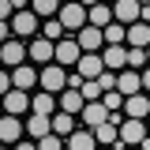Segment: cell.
<instances>
[{
    "mask_svg": "<svg viewBox=\"0 0 150 150\" xmlns=\"http://www.w3.org/2000/svg\"><path fill=\"white\" fill-rule=\"evenodd\" d=\"M116 94H124V98L143 94V71H131V68H124V71L116 75Z\"/></svg>",
    "mask_w": 150,
    "mask_h": 150,
    "instance_id": "7c38bea8",
    "label": "cell"
},
{
    "mask_svg": "<svg viewBox=\"0 0 150 150\" xmlns=\"http://www.w3.org/2000/svg\"><path fill=\"white\" fill-rule=\"evenodd\" d=\"M75 41H79V49H83V53H101V49H105V30L86 26V30H79V34H75Z\"/></svg>",
    "mask_w": 150,
    "mask_h": 150,
    "instance_id": "4fadbf2b",
    "label": "cell"
},
{
    "mask_svg": "<svg viewBox=\"0 0 150 150\" xmlns=\"http://www.w3.org/2000/svg\"><path fill=\"white\" fill-rule=\"evenodd\" d=\"M98 83H101V90H105V94H112V90H116V71H105Z\"/></svg>",
    "mask_w": 150,
    "mask_h": 150,
    "instance_id": "f1b7e54d",
    "label": "cell"
},
{
    "mask_svg": "<svg viewBox=\"0 0 150 150\" xmlns=\"http://www.w3.org/2000/svg\"><path fill=\"white\" fill-rule=\"evenodd\" d=\"M15 150H38V143H34V139H23V143H19Z\"/></svg>",
    "mask_w": 150,
    "mask_h": 150,
    "instance_id": "f546056e",
    "label": "cell"
},
{
    "mask_svg": "<svg viewBox=\"0 0 150 150\" xmlns=\"http://www.w3.org/2000/svg\"><path fill=\"white\" fill-rule=\"evenodd\" d=\"M105 45H128V26L112 23L109 30H105Z\"/></svg>",
    "mask_w": 150,
    "mask_h": 150,
    "instance_id": "83f0119b",
    "label": "cell"
},
{
    "mask_svg": "<svg viewBox=\"0 0 150 150\" xmlns=\"http://www.w3.org/2000/svg\"><path fill=\"white\" fill-rule=\"evenodd\" d=\"M146 90H150V68L143 71V94H146Z\"/></svg>",
    "mask_w": 150,
    "mask_h": 150,
    "instance_id": "4dcf8cb0",
    "label": "cell"
},
{
    "mask_svg": "<svg viewBox=\"0 0 150 150\" xmlns=\"http://www.w3.org/2000/svg\"><path fill=\"white\" fill-rule=\"evenodd\" d=\"M23 112H34V98H30L26 90L4 94V116H23Z\"/></svg>",
    "mask_w": 150,
    "mask_h": 150,
    "instance_id": "52a82bcc",
    "label": "cell"
},
{
    "mask_svg": "<svg viewBox=\"0 0 150 150\" xmlns=\"http://www.w3.org/2000/svg\"><path fill=\"white\" fill-rule=\"evenodd\" d=\"M68 150H98L94 131H90V128H79L75 135H68Z\"/></svg>",
    "mask_w": 150,
    "mask_h": 150,
    "instance_id": "7402d4cb",
    "label": "cell"
},
{
    "mask_svg": "<svg viewBox=\"0 0 150 150\" xmlns=\"http://www.w3.org/2000/svg\"><path fill=\"white\" fill-rule=\"evenodd\" d=\"M94 139H98V146H116L120 143V128L116 124H101V128H94Z\"/></svg>",
    "mask_w": 150,
    "mask_h": 150,
    "instance_id": "d4e9b609",
    "label": "cell"
},
{
    "mask_svg": "<svg viewBox=\"0 0 150 150\" xmlns=\"http://www.w3.org/2000/svg\"><path fill=\"white\" fill-rule=\"evenodd\" d=\"M68 79H71L68 68L49 64V68H41V90H45V94H64V90H68Z\"/></svg>",
    "mask_w": 150,
    "mask_h": 150,
    "instance_id": "7a4b0ae2",
    "label": "cell"
},
{
    "mask_svg": "<svg viewBox=\"0 0 150 150\" xmlns=\"http://www.w3.org/2000/svg\"><path fill=\"white\" fill-rule=\"evenodd\" d=\"M60 23H64L68 38H75L79 30H86V26H90V8L71 0V4H64V8H60Z\"/></svg>",
    "mask_w": 150,
    "mask_h": 150,
    "instance_id": "6da1fadb",
    "label": "cell"
},
{
    "mask_svg": "<svg viewBox=\"0 0 150 150\" xmlns=\"http://www.w3.org/2000/svg\"><path fill=\"white\" fill-rule=\"evenodd\" d=\"M11 83H15V90H34V86H41V68H34V64H23V68H15L11 71Z\"/></svg>",
    "mask_w": 150,
    "mask_h": 150,
    "instance_id": "30bf717a",
    "label": "cell"
},
{
    "mask_svg": "<svg viewBox=\"0 0 150 150\" xmlns=\"http://www.w3.org/2000/svg\"><path fill=\"white\" fill-rule=\"evenodd\" d=\"M128 68H131V71H146V68H150L146 49H128Z\"/></svg>",
    "mask_w": 150,
    "mask_h": 150,
    "instance_id": "4316f807",
    "label": "cell"
},
{
    "mask_svg": "<svg viewBox=\"0 0 150 150\" xmlns=\"http://www.w3.org/2000/svg\"><path fill=\"white\" fill-rule=\"evenodd\" d=\"M26 135H30V139H45V135H53V120H49V116H34V112H30V116H26Z\"/></svg>",
    "mask_w": 150,
    "mask_h": 150,
    "instance_id": "ffe728a7",
    "label": "cell"
},
{
    "mask_svg": "<svg viewBox=\"0 0 150 150\" xmlns=\"http://www.w3.org/2000/svg\"><path fill=\"white\" fill-rule=\"evenodd\" d=\"M146 135H150L146 120H124V124H120V146H124V150H128V146H143Z\"/></svg>",
    "mask_w": 150,
    "mask_h": 150,
    "instance_id": "3957f363",
    "label": "cell"
},
{
    "mask_svg": "<svg viewBox=\"0 0 150 150\" xmlns=\"http://www.w3.org/2000/svg\"><path fill=\"white\" fill-rule=\"evenodd\" d=\"M90 8V26H98V30H109L112 23V4H86Z\"/></svg>",
    "mask_w": 150,
    "mask_h": 150,
    "instance_id": "d6986e66",
    "label": "cell"
},
{
    "mask_svg": "<svg viewBox=\"0 0 150 150\" xmlns=\"http://www.w3.org/2000/svg\"><path fill=\"white\" fill-rule=\"evenodd\" d=\"M128 49H150V23L128 26Z\"/></svg>",
    "mask_w": 150,
    "mask_h": 150,
    "instance_id": "44dd1931",
    "label": "cell"
},
{
    "mask_svg": "<svg viewBox=\"0 0 150 150\" xmlns=\"http://www.w3.org/2000/svg\"><path fill=\"white\" fill-rule=\"evenodd\" d=\"M75 71L83 75L86 83H98V79L105 75V60H101V53H86L83 60H79V68H75Z\"/></svg>",
    "mask_w": 150,
    "mask_h": 150,
    "instance_id": "8fae6325",
    "label": "cell"
},
{
    "mask_svg": "<svg viewBox=\"0 0 150 150\" xmlns=\"http://www.w3.org/2000/svg\"><path fill=\"white\" fill-rule=\"evenodd\" d=\"M75 131H79V124H75L71 112H56V116H53V135L68 139V135H75Z\"/></svg>",
    "mask_w": 150,
    "mask_h": 150,
    "instance_id": "cb8c5ba5",
    "label": "cell"
},
{
    "mask_svg": "<svg viewBox=\"0 0 150 150\" xmlns=\"http://www.w3.org/2000/svg\"><path fill=\"white\" fill-rule=\"evenodd\" d=\"M23 135H26V124H23L19 116H4V120H0V143H4V146H19Z\"/></svg>",
    "mask_w": 150,
    "mask_h": 150,
    "instance_id": "9c48e42d",
    "label": "cell"
},
{
    "mask_svg": "<svg viewBox=\"0 0 150 150\" xmlns=\"http://www.w3.org/2000/svg\"><path fill=\"white\" fill-rule=\"evenodd\" d=\"M41 38H49L53 45H60V41H64V23H60V19H49V23H41Z\"/></svg>",
    "mask_w": 150,
    "mask_h": 150,
    "instance_id": "484cf974",
    "label": "cell"
},
{
    "mask_svg": "<svg viewBox=\"0 0 150 150\" xmlns=\"http://www.w3.org/2000/svg\"><path fill=\"white\" fill-rule=\"evenodd\" d=\"M11 30H15V38H30V41H34V38L41 34V19H38L30 8H23V11L11 19Z\"/></svg>",
    "mask_w": 150,
    "mask_h": 150,
    "instance_id": "5b68a950",
    "label": "cell"
},
{
    "mask_svg": "<svg viewBox=\"0 0 150 150\" xmlns=\"http://www.w3.org/2000/svg\"><path fill=\"white\" fill-rule=\"evenodd\" d=\"M98 150H112V146H98Z\"/></svg>",
    "mask_w": 150,
    "mask_h": 150,
    "instance_id": "1f68e13d",
    "label": "cell"
},
{
    "mask_svg": "<svg viewBox=\"0 0 150 150\" xmlns=\"http://www.w3.org/2000/svg\"><path fill=\"white\" fill-rule=\"evenodd\" d=\"M112 19H116L120 26H135V23L143 19V4H139V0H120V4H112Z\"/></svg>",
    "mask_w": 150,
    "mask_h": 150,
    "instance_id": "ba28073f",
    "label": "cell"
},
{
    "mask_svg": "<svg viewBox=\"0 0 150 150\" xmlns=\"http://www.w3.org/2000/svg\"><path fill=\"white\" fill-rule=\"evenodd\" d=\"M79 120H83V128H90V131L101 128V124H109V109H105V101H90V105L83 109Z\"/></svg>",
    "mask_w": 150,
    "mask_h": 150,
    "instance_id": "9a60e30c",
    "label": "cell"
},
{
    "mask_svg": "<svg viewBox=\"0 0 150 150\" xmlns=\"http://www.w3.org/2000/svg\"><path fill=\"white\" fill-rule=\"evenodd\" d=\"M60 8H64V4H56V0H34V4H30V11H34L41 23H49V19H60Z\"/></svg>",
    "mask_w": 150,
    "mask_h": 150,
    "instance_id": "603a6c76",
    "label": "cell"
},
{
    "mask_svg": "<svg viewBox=\"0 0 150 150\" xmlns=\"http://www.w3.org/2000/svg\"><path fill=\"white\" fill-rule=\"evenodd\" d=\"M90 101L83 98L79 90H64L60 94V112H71V116H83V109H86Z\"/></svg>",
    "mask_w": 150,
    "mask_h": 150,
    "instance_id": "ac0fdd59",
    "label": "cell"
},
{
    "mask_svg": "<svg viewBox=\"0 0 150 150\" xmlns=\"http://www.w3.org/2000/svg\"><path fill=\"white\" fill-rule=\"evenodd\" d=\"M146 56H150V49H146Z\"/></svg>",
    "mask_w": 150,
    "mask_h": 150,
    "instance_id": "836d02e7",
    "label": "cell"
},
{
    "mask_svg": "<svg viewBox=\"0 0 150 150\" xmlns=\"http://www.w3.org/2000/svg\"><path fill=\"white\" fill-rule=\"evenodd\" d=\"M83 49H79V41H75V38H64V41H60V45H56V64H60V68H68V71H75V68H79V60H83Z\"/></svg>",
    "mask_w": 150,
    "mask_h": 150,
    "instance_id": "8992f818",
    "label": "cell"
},
{
    "mask_svg": "<svg viewBox=\"0 0 150 150\" xmlns=\"http://www.w3.org/2000/svg\"><path fill=\"white\" fill-rule=\"evenodd\" d=\"M56 112H60V98L38 90V94H34V116H49V120H53Z\"/></svg>",
    "mask_w": 150,
    "mask_h": 150,
    "instance_id": "e0dca14e",
    "label": "cell"
},
{
    "mask_svg": "<svg viewBox=\"0 0 150 150\" xmlns=\"http://www.w3.org/2000/svg\"><path fill=\"white\" fill-rule=\"evenodd\" d=\"M30 64H34V68H49V64H56V45L49 41V38L38 34L34 41H30Z\"/></svg>",
    "mask_w": 150,
    "mask_h": 150,
    "instance_id": "277c9868",
    "label": "cell"
},
{
    "mask_svg": "<svg viewBox=\"0 0 150 150\" xmlns=\"http://www.w3.org/2000/svg\"><path fill=\"white\" fill-rule=\"evenodd\" d=\"M124 116H128V120H146V116H150V98H146V94L124 98Z\"/></svg>",
    "mask_w": 150,
    "mask_h": 150,
    "instance_id": "2e32d148",
    "label": "cell"
},
{
    "mask_svg": "<svg viewBox=\"0 0 150 150\" xmlns=\"http://www.w3.org/2000/svg\"><path fill=\"white\" fill-rule=\"evenodd\" d=\"M101 60H105V71H124L128 68V45H105L101 49Z\"/></svg>",
    "mask_w": 150,
    "mask_h": 150,
    "instance_id": "5bb4252c",
    "label": "cell"
},
{
    "mask_svg": "<svg viewBox=\"0 0 150 150\" xmlns=\"http://www.w3.org/2000/svg\"><path fill=\"white\" fill-rule=\"evenodd\" d=\"M128 150H139V146H128Z\"/></svg>",
    "mask_w": 150,
    "mask_h": 150,
    "instance_id": "d6a6232c",
    "label": "cell"
}]
</instances>
